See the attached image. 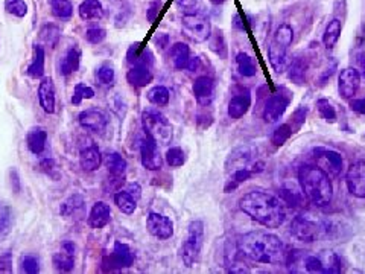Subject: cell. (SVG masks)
<instances>
[{"label": "cell", "instance_id": "cell-1", "mask_svg": "<svg viewBox=\"0 0 365 274\" xmlns=\"http://www.w3.org/2000/svg\"><path fill=\"white\" fill-rule=\"evenodd\" d=\"M237 249L248 262L263 265H279L286 262L283 242L268 231L256 230L242 235L236 242Z\"/></svg>", "mask_w": 365, "mask_h": 274}, {"label": "cell", "instance_id": "cell-2", "mask_svg": "<svg viewBox=\"0 0 365 274\" xmlns=\"http://www.w3.org/2000/svg\"><path fill=\"white\" fill-rule=\"evenodd\" d=\"M239 207L252 221L266 229H277L286 220L283 203L266 191H251L239 200Z\"/></svg>", "mask_w": 365, "mask_h": 274}, {"label": "cell", "instance_id": "cell-3", "mask_svg": "<svg viewBox=\"0 0 365 274\" xmlns=\"http://www.w3.org/2000/svg\"><path fill=\"white\" fill-rule=\"evenodd\" d=\"M298 183L306 200L317 207L331 205L333 198V185L329 175L315 165H305L298 171Z\"/></svg>", "mask_w": 365, "mask_h": 274}, {"label": "cell", "instance_id": "cell-4", "mask_svg": "<svg viewBox=\"0 0 365 274\" xmlns=\"http://www.w3.org/2000/svg\"><path fill=\"white\" fill-rule=\"evenodd\" d=\"M294 41V30L290 25H280L268 46V58L276 72H283L287 65V51Z\"/></svg>", "mask_w": 365, "mask_h": 274}, {"label": "cell", "instance_id": "cell-5", "mask_svg": "<svg viewBox=\"0 0 365 274\" xmlns=\"http://www.w3.org/2000/svg\"><path fill=\"white\" fill-rule=\"evenodd\" d=\"M142 125L146 136L157 145H169L174 137V130L167 117L156 109H146L142 113Z\"/></svg>", "mask_w": 365, "mask_h": 274}, {"label": "cell", "instance_id": "cell-6", "mask_svg": "<svg viewBox=\"0 0 365 274\" xmlns=\"http://www.w3.org/2000/svg\"><path fill=\"white\" fill-rule=\"evenodd\" d=\"M202 245H204V222L195 220L189 224L186 238L181 244V259L186 266H193L200 261Z\"/></svg>", "mask_w": 365, "mask_h": 274}, {"label": "cell", "instance_id": "cell-7", "mask_svg": "<svg viewBox=\"0 0 365 274\" xmlns=\"http://www.w3.org/2000/svg\"><path fill=\"white\" fill-rule=\"evenodd\" d=\"M301 266L307 273H340L341 259L331 250H322L317 255H305L303 253Z\"/></svg>", "mask_w": 365, "mask_h": 274}, {"label": "cell", "instance_id": "cell-8", "mask_svg": "<svg viewBox=\"0 0 365 274\" xmlns=\"http://www.w3.org/2000/svg\"><path fill=\"white\" fill-rule=\"evenodd\" d=\"M181 30L186 37L193 43H204L212 34V25L210 20L202 14H185L181 20Z\"/></svg>", "mask_w": 365, "mask_h": 274}, {"label": "cell", "instance_id": "cell-9", "mask_svg": "<svg viewBox=\"0 0 365 274\" xmlns=\"http://www.w3.org/2000/svg\"><path fill=\"white\" fill-rule=\"evenodd\" d=\"M263 163L262 161L256 160V151L252 146L244 145L236 148L235 151H231L228 154V157L226 160V172L230 174L237 170H242V168H255L259 172L263 171Z\"/></svg>", "mask_w": 365, "mask_h": 274}, {"label": "cell", "instance_id": "cell-10", "mask_svg": "<svg viewBox=\"0 0 365 274\" xmlns=\"http://www.w3.org/2000/svg\"><path fill=\"white\" fill-rule=\"evenodd\" d=\"M291 101H292L291 91L286 87H279L270 96V100L266 101L265 107H263L265 122H268V124L277 122L279 119L285 115V111L287 107H290Z\"/></svg>", "mask_w": 365, "mask_h": 274}, {"label": "cell", "instance_id": "cell-11", "mask_svg": "<svg viewBox=\"0 0 365 274\" xmlns=\"http://www.w3.org/2000/svg\"><path fill=\"white\" fill-rule=\"evenodd\" d=\"M314 160L320 170L325 171L329 177H340L344 170L342 156L331 148H317L314 151Z\"/></svg>", "mask_w": 365, "mask_h": 274}, {"label": "cell", "instance_id": "cell-12", "mask_svg": "<svg viewBox=\"0 0 365 274\" xmlns=\"http://www.w3.org/2000/svg\"><path fill=\"white\" fill-rule=\"evenodd\" d=\"M105 168L108 170L110 179L108 181L111 183V189H119L125 181V172H126V160L115 151H110L105 154L104 157Z\"/></svg>", "mask_w": 365, "mask_h": 274}, {"label": "cell", "instance_id": "cell-13", "mask_svg": "<svg viewBox=\"0 0 365 274\" xmlns=\"http://www.w3.org/2000/svg\"><path fill=\"white\" fill-rule=\"evenodd\" d=\"M140 160H142L145 170L148 171H158L161 165H163V159L160 156L157 142H154L148 136L140 142Z\"/></svg>", "mask_w": 365, "mask_h": 274}, {"label": "cell", "instance_id": "cell-14", "mask_svg": "<svg viewBox=\"0 0 365 274\" xmlns=\"http://www.w3.org/2000/svg\"><path fill=\"white\" fill-rule=\"evenodd\" d=\"M361 75L355 67L342 69L338 78V91L344 100H352L361 86Z\"/></svg>", "mask_w": 365, "mask_h": 274}, {"label": "cell", "instance_id": "cell-15", "mask_svg": "<svg viewBox=\"0 0 365 274\" xmlns=\"http://www.w3.org/2000/svg\"><path fill=\"white\" fill-rule=\"evenodd\" d=\"M146 229L157 240H169L174 235V222L167 216L156 212H151L146 218Z\"/></svg>", "mask_w": 365, "mask_h": 274}, {"label": "cell", "instance_id": "cell-16", "mask_svg": "<svg viewBox=\"0 0 365 274\" xmlns=\"http://www.w3.org/2000/svg\"><path fill=\"white\" fill-rule=\"evenodd\" d=\"M346 183L350 194L365 200V161H356L349 168Z\"/></svg>", "mask_w": 365, "mask_h": 274}, {"label": "cell", "instance_id": "cell-17", "mask_svg": "<svg viewBox=\"0 0 365 274\" xmlns=\"http://www.w3.org/2000/svg\"><path fill=\"white\" fill-rule=\"evenodd\" d=\"M136 255L128 245L116 241L113 245V250H111L110 256H108V266L110 270H122V269H128L132 264H134Z\"/></svg>", "mask_w": 365, "mask_h": 274}, {"label": "cell", "instance_id": "cell-18", "mask_svg": "<svg viewBox=\"0 0 365 274\" xmlns=\"http://www.w3.org/2000/svg\"><path fill=\"white\" fill-rule=\"evenodd\" d=\"M78 121L82 128H86L91 133H102L108 125L107 115L97 109H87L81 111Z\"/></svg>", "mask_w": 365, "mask_h": 274}, {"label": "cell", "instance_id": "cell-19", "mask_svg": "<svg viewBox=\"0 0 365 274\" xmlns=\"http://www.w3.org/2000/svg\"><path fill=\"white\" fill-rule=\"evenodd\" d=\"M291 233L303 242H314L318 240L320 230L312 221L306 220L303 216H297L291 222Z\"/></svg>", "mask_w": 365, "mask_h": 274}, {"label": "cell", "instance_id": "cell-20", "mask_svg": "<svg viewBox=\"0 0 365 274\" xmlns=\"http://www.w3.org/2000/svg\"><path fill=\"white\" fill-rule=\"evenodd\" d=\"M54 266L57 271L69 273L75 269V245L70 241L61 244L60 250L52 258Z\"/></svg>", "mask_w": 365, "mask_h": 274}, {"label": "cell", "instance_id": "cell-21", "mask_svg": "<svg viewBox=\"0 0 365 274\" xmlns=\"http://www.w3.org/2000/svg\"><path fill=\"white\" fill-rule=\"evenodd\" d=\"M193 95L195 100L202 107H207V105L212 104L213 96H215V82L209 76H200L193 82Z\"/></svg>", "mask_w": 365, "mask_h": 274}, {"label": "cell", "instance_id": "cell-22", "mask_svg": "<svg viewBox=\"0 0 365 274\" xmlns=\"http://www.w3.org/2000/svg\"><path fill=\"white\" fill-rule=\"evenodd\" d=\"M84 209H86V200L80 194L70 195L67 200L62 201L60 206V214L66 220H80L84 216Z\"/></svg>", "mask_w": 365, "mask_h": 274}, {"label": "cell", "instance_id": "cell-23", "mask_svg": "<svg viewBox=\"0 0 365 274\" xmlns=\"http://www.w3.org/2000/svg\"><path fill=\"white\" fill-rule=\"evenodd\" d=\"M126 61L132 66H145L151 67L154 65V54L150 47H145L140 43H134L126 51Z\"/></svg>", "mask_w": 365, "mask_h": 274}, {"label": "cell", "instance_id": "cell-24", "mask_svg": "<svg viewBox=\"0 0 365 274\" xmlns=\"http://www.w3.org/2000/svg\"><path fill=\"white\" fill-rule=\"evenodd\" d=\"M251 107V95L248 90H242L239 93H236L231 98L228 102V116L231 119H241L248 113V110Z\"/></svg>", "mask_w": 365, "mask_h": 274}, {"label": "cell", "instance_id": "cell-25", "mask_svg": "<svg viewBox=\"0 0 365 274\" xmlns=\"http://www.w3.org/2000/svg\"><path fill=\"white\" fill-rule=\"evenodd\" d=\"M40 105L49 115L55 113V86L52 78H43L38 86Z\"/></svg>", "mask_w": 365, "mask_h": 274}, {"label": "cell", "instance_id": "cell-26", "mask_svg": "<svg viewBox=\"0 0 365 274\" xmlns=\"http://www.w3.org/2000/svg\"><path fill=\"white\" fill-rule=\"evenodd\" d=\"M80 163L84 171L93 172L102 163V156L101 151L97 150L96 145H87L84 146L80 154Z\"/></svg>", "mask_w": 365, "mask_h": 274}, {"label": "cell", "instance_id": "cell-27", "mask_svg": "<svg viewBox=\"0 0 365 274\" xmlns=\"http://www.w3.org/2000/svg\"><path fill=\"white\" fill-rule=\"evenodd\" d=\"M80 62H81L80 47L76 46V45L70 46L66 51L64 57H62L61 61H60V75L69 76V75L75 73L76 70L80 69Z\"/></svg>", "mask_w": 365, "mask_h": 274}, {"label": "cell", "instance_id": "cell-28", "mask_svg": "<svg viewBox=\"0 0 365 274\" xmlns=\"http://www.w3.org/2000/svg\"><path fill=\"white\" fill-rule=\"evenodd\" d=\"M111 220V209L108 205H105L104 201H97L96 205L91 207L89 215V224L93 229H102L107 226Z\"/></svg>", "mask_w": 365, "mask_h": 274}, {"label": "cell", "instance_id": "cell-29", "mask_svg": "<svg viewBox=\"0 0 365 274\" xmlns=\"http://www.w3.org/2000/svg\"><path fill=\"white\" fill-rule=\"evenodd\" d=\"M154 80V75L151 72V67L145 66H132L128 73H126V81H128L132 87L142 89L151 84Z\"/></svg>", "mask_w": 365, "mask_h": 274}, {"label": "cell", "instance_id": "cell-30", "mask_svg": "<svg viewBox=\"0 0 365 274\" xmlns=\"http://www.w3.org/2000/svg\"><path fill=\"white\" fill-rule=\"evenodd\" d=\"M26 144H27V148H30V151L37 154V156L43 152L47 144L46 128H43V126H34V128H31L26 136Z\"/></svg>", "mask_w": 365, "mask_h": 274}, {"label": "cell", "instance_id": "cell-31", "mask_svg": "<svg viewBox=\"0 0 365 274\" xmlns=\"http://www.w3.org/2000/svg\"><path fill=\"white\" fill-rule=\"evenodd\" d=\"M259 171L255 170V168H242V170H237L228 174L227 181H226V186H224V192H233L236 191L237 187H239L242 183H245L247 180H250L252 175H256Z\"/></svg>", "mask_w": 365, "mask_h": 274}, {"label": "cell", "instance_id": "cell-32", "mask_svg": "<svg viewBox=\"0 0 365 274\" xmlns=\"http://www.w3.org/2000/svg\"><path fill=\"white\" fill-rule=\"evenodd\" d=\"M309 72V61L305 57H296L287 69V76L296 84H305Z\"/></svg>", "mask_w": 365, "mask_h": 274}, {"label": "cell", "instance_id": "cell-33", "mask_svg": "<svg viewBox=\"0 0 365 274\" xmlns=\"http://www.w3.org/2000/svg\"><path fill=\"white\" fill-rule=\"evenodd\" d=\"M45 49L40 45H34V51H32V61L31 65L27 66L26 73L31 76V78H41L45 73Z\"/></svg>", "mask_w": 365, "mask_h": 274}, {"label": "cell", "instance_id": "cell-34", "mask_svg": "<svg viewBox=\"0 0 365 274\" xmlns=\"http://www.w3.org/2000/svg\"><path fill=\"white\" fill-rule=\"evenodd\" d=\"M191 49L186 43H175L171 47V61L175 69L182 70V69H187L189 61H191Z\"/></svg>", "mask_w": 365, "mask_h": 274}, {"label": "cell", "instance_id": "cell-35", "mask_svg": "<svg viewBox=\"0 0 365 274\" xmlns=\"http://www.w3.org/2000/svg\"><path fill=\"white\" fill-rule=\"evenodd\" d=\"M341 32H342L341 20L338 19L331 20V22H329L326 26L325 34H322V45H325L327 49H332L336 43H338Z\"/></svg>", "mask_w": 365, "mask_h": 274}, {"label": "cell", "instance_id": "cell-36", "mask_svg": "<svg viewBox=\"0 0 365 274\" xmlns=\"http://www.w3.org/2000/svg\"><path fill=\"white\" fill-rule=\"evenodd\" d=\"M207 41H209L210 51L215 52L217 57L222 58V60L227 58L228 49H227V41H226V37H224L222 31H220V30L212 31V34H210V37Z\"/></svg>", "mask_w": 365, "mask_h": 274}, {"label": "cell", "instance_id": "cell-37", "mask_svg": "<svg viewBox=\"0 0 365 274\" xmlns=\"http://www.w3.org/2000/svg\"><path fill=\"white\" fill-rule=\"evenodd\" d=\"M80 17L82 20H93V19H101L104 14L102 3L99 0H84L80 5Z\"/></svg>", "mask_w": 365, "mask_h": 274}, {"label": "cell", "instance_id": "cell-38", "mask_svg": "<svg viewBox=\"0 0 365 274\" xmlns=\"http://www.w3.org/2000/svg\"><path fill=\"white\" fill-rule=\"evenodd\" d=\"M115 203L119 210L126 215L134 214L137 209V200L128 191H117L115 194Z\"/></svg>", "mask_w": 365, "mask_h": 274}, {"label": "cell", "instance_id": "cell-39", "mask_svg": "<svg viewBox=\"0 0 365 274\" xmlns=\"http://www.w3.org/2000/svg\"><path fill=\"white\" fill-rule=\"evenodd\" d=\"M236 66L239 73L245 76V78H251V76H256L257 73V66L255 60L245 52H239L236 55Z\"/></svg>", "mask_w": 365, "mask_h": 274}, {"label": "cell", "instance_id": "cell-40", "mask_svg": "<svg viewBox=\"0 0 365 274\" xmlns=\"http://www.w3.org/2000/svg\"><path fill=\"white\" fill-rule=\"evenodd\" d=\"M52 14L58 19H70L73 16V5L70 0H51Z\"/></svg>", "mask_w": 365, "mask_h": 274}, {"label": "cell", "instance_id": "cell-41", "mask_svg": "<svg viewBox=\"0 0 365 274\" xmlns=\"http://www.w3.org/2000/svg\"><path fill=\"white\" fill-rule=\"evenodd\" d=\"M317 110L321 119H325V121L329 124H335L336 119H338L333 104L329 100H325V98H321V100L317 101Z\"/></svg>", "mask_w": 365, "mask_h": 274}, {"label": "cell", "instance_id": "cell-42", "mask_svg": "<svg viewBox=\"0 0 365 274\" xmlns=\"http://www.w3.org/2000/svg\"><path fill=\"white\" fill-rule=\"evenodd\" d=\"M169 90L165 86H154L148 90V93H146L148 101L154 105H166L169 102Z\"/></svg>", "mask_w": 365, "mask_h": 274}, {"label": "cell", "instance_id": "cell-43", "mask_svg": "<svg viewBox=\"0 0 365 274\" xmlns=\"http://www.w3.org/2000/svg\"><path fill=\"white\" fill-rule=\"evenodd\" d=\"M292 135H294L292 125L290 122L282 124L280 126H277L276 130H274L272 136H271V142L276 146H282L285 142H287V140H290V137Z\"/></svg>", "mask_w": 365, "mask_h": 274}, {"label": "cell", "instance_id": "cell-44", "mask_svg": "<svg viewBox=\"0 0 365 274\" xmlns=\"http://www.w3.org/2000/svg\"><path fill=\"white\" fill-rule=\"evenodd\" d=\"M95 96V90L84 82H78L73 89L72 95V104L80 105L84 100H91Z\"/></svg>", "mask_w": 365, "mask_h": 274}, {"label": "cell", "instance_id": "cell-45", "mask_svg": "<svg viewBox=\"0 0 365 274\" xmlns=\"http://www.w3.org/2000/svg\"><path fill=\"white\" fill-rule=\"evenodd\" d=\"M40 38L51 47L57 46L60 40V30L55 25H46L43 30L40 31Z\"/></svg>", "mask_w": 365, "mask_h": 274}, {"label": "cell", "instance_id": "cell-46", "mask_svg": "<svg viewBox=\"0 0 365 274\" xmlns=\"http://www.w3.org/2000/svg\"><path fill=\"white\" fill-rule=\"evenodd\" d=\"M5 10L19 19H23L27 14V5L25 0H5Z\"/></svg>", "mask_w": 365, "mask_h": 274}, {"label": "cell", "instance_id": "cell-47", "mask_svg": "<svg viewBox=\"0 0 365 274\" xmlns=\"http://www.w3.org/2000/svg\"><path fill=\"white\" fill-rule=\"evenodd\" d=\"M166 161H167V165L172 168L182 166L186 161L185 151H182L180 146H172V148H169L166 152Z\"/></svg>", "mask_w": 365, "mask_h": 274}, {"label": "cell", "instance_id": "cell-48", "mask_svg": "<svg viewBox=\"0 0 365 274\" xmlns=\"http://www.w3.org/2000/svg\"><path fill=\"white\" fill-rule=\"evenodd\" d=\"M96 78H97V81L102 84V86H111V84L115 82V78H116V72H115L113 66L102 65L99 69H97Z\"/></svg>", "mask_w": 365, "mask_h": 274}, {"label": "cell", "instance_id": "cell-49", "mask_svg": "<svg viewBox=\"0 0 365 274\" xmlns=\"http://www.w3.org/2000/svg\"><path fill=\"white\" fill-rule=\"evenodd\" d=\"M12 226V212L8 206L0 205V235L8 233Z\"/></svg>", "mask_w": 365, "mask_h": 274}, {"label": "cell", "instance_id": "cell-50", "mask_svg": "<svg viewBox=\"0 0 365 274\" xmlns=\"http://www.w3.org/2000/svg\"><path fill=\"white\" fill-rule=\"evenodd\" d=\"M20 271L30 273V274L38 273L40 271V261H38V258L31 256V255L23 256L22 261H20Z\"/></svg>", "mask_w": 365, "mask_h": 274}, {"label": "cell", "instance_id": "cell-51", "mask_svg": "<svg viewBox=\"0 0 365 274\" xmlns=\"http://www.w3.org/2000/svg\"><path fill=\"white\" fill-rule=\"evenodd\" d=\"M107 37V31L104 30V27H89L87 32H86V38L89 43L91 45H99Z\"/></svg>", "mask_w": 365, "mask_h": 274}, {"label": "cell", "instance_id": "cell-52", "mask_svg": "<svg viewBox=\"0 0 365 274\" xmlns=\"http://www.w3.org/2000/svg\"><path fill=\"white\" fill-rule=\"evenodd\" d=\"M175 2L181 11H185V14H193L198 12L201 0H175Z\"/></svg>", "mask_w": 365, "mask_h": 274}, {"label": "cell", "instance_id": "cell-53", "mask_svg": "<svg viewBox=\"0 0 365 274\" xmlns=\"http://www.w3.org/2000/svg\"><path fill=\"white\" fill-rule=\"evenodd\" d=\"M306 113H307V109L306 107H300L298 110H296V113L292 115V117H291L292 121L290 124L292 125L294 133H296L300 128V126L305 124V121H306Z\"/></svg>", "mask_w": 365, "mask_h": 274}, {"label": "cell", "instance_id": "cell-54", "mask_svg": "<svg viewBox=\"0 0 365 274\" xmlns=\"http://www.w3.org/2000/svg\"><path fill=\"white\" fill-rule=\"evenodd\" d=\"M12 256L8 250H0V271H11Z\"/></svg>", "mask_w": 365, "mask_h": 274}, {"label": "cell", "instance_id": "cell-55", "mask_svg": "<svg viewBox=\"0 0 365 274\" xmlns=\"http://www.w3.org/2000/svg\"><path fill=\"white\" fill-rule=\"evenodd\" d=\"M350 110L356 115H365V96L364 98H352L350 100Z\"/></svg>", "mask_w": 365, "mask_h": 274}, {"label": "cell", "instance_id": "cell-56", "mask_svg": "<svg viewBox=\"0 0 365 274\" xmlns=\"http://www.w3.org/2000/svg\"><path fill=\"white\" fill-rule=\"evenodd\" d=\"M160 8H161V2L160 0H152L150 8L146 10V17H148L150 22H154V20L157 19L158 12H160Z\"/></svg>", "mask_w": 365, "mask_h": 274}, {"label": "cell", "instance_id": "cell-57", "mask_svg": "<svg viewBox=\"0 0 365 274\" xmlns=\"http://www.w3.org/2000/svg\"><path fill=\"white\" fill-rule=\"evenodd\" d=\"M356 65H357V72L361 75V80L365 81V51L360 52L356 55Z\"/></svg>", "mask_w": 365, "mask_h": 274}, {"label": "cell", "instance_id": "cell-58", "mask_svg": "<svg viewBox=\"0 0 365 274\" xmlns=\"http://www.w3.org/2000/svg\"><path fill=\"white\" fill-rule=\"evenodd\" d=\"M126 191H128L132 196H134L136 200L140 196V186L137 185V183H134V185H130L128 189H126Z\"/></svg>", "mask_w": 365, "mask_h": 274}, {"label": "cell", "instance_id": "cell-59", "mask_svg": "<svg viewBox=\"0 0 365 274\" xmlns=\"http://www.w3.org/2000/svg\"><path fill=\"white\" fill-rule=\"evenodd\" d=\"M187 69L189 70H192V72H196V70L200 69V58H191V61H189V65H187Z\"/></svg>", "mask_w": 365, "mask_h": 274}, {"label": "cell", "instance_id": "cell-60", "mask_svg": "<svg viewBox=\"0 0 365 274\" xmlns=\"http://www.w3.org/2000/svg\"><path fill=\"white\" fill-rule=\"evenodd\" d=\"M210 2H212L213 5H222V3H226L227 0H210Z\"/></svg>", "mask_w": 365, "mask_h": 274}]
</instances>
